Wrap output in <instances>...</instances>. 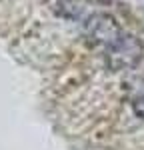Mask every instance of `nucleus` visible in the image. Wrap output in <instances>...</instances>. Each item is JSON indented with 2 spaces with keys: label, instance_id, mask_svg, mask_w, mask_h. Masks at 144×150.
I'll return each instance as SVG.
<instances>
[{
  "label": "nucleus",
  "instance_id": "1",
  "mask_svg": "<svg viewBox=\"0 0 144 150\" xmlns=\"http://www.w3.org/2000/svg\"><path fill=\"white\" fill-rule=\"evenodd\" d=\"M144 58V44L134 34H122L106 50V64L110 70H130L138 66V62Z\"/></svg>",
  "mask_w": 144,
  "mask_h": 150
},
{
  "label": "nucleus",
  "instance_id": "2",
  "mask_svg": "<svg viewBox=\"0 0 144 150\" xmlns=\"http://www.w3.org/2000/svg\"><path fill=\"white\" fill-rule=\"evenodd\" d=\"M82 24H84V32L88 36V40L94 46H100L104 50H108L124 34L118 20L114 16L106 14V12H92Z\"/></svg>",
  "mask_w": 144,
  "mask_h": 150
},
{
  "label": "nucleus",
  "instance_id": "3",
  "mask_svg": "<svg viewBox=\"0 0 144 150\" xmlns=\"http://www.w3.org/2000/svg\"><path fill=\"white\" fill-rule=\"evenodd\" d=\"M58 12L64 18L76 22H84L92 14L86 0H58Z\"/></svg>",
  "mask_w": 144,
  "mask_h": 150
},
{
  "label": "nucleus",
  "instance_id": "4",
  "mask_svg": "<svg viewBox=\"0 0 144 150\" xmlns=\"http://www.w3.org/2000/svg\"><path fill=\"white\" fill-rule=\"evenodd\" d=\"M132 110H134V114L138 116V118L144 120V92L138 94V96L132 100Z\"/></svg>",
  "mask_w": 144,
  "mask_h": 150
}]
</instances>
